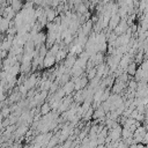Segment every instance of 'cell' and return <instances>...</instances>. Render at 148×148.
Here are the masks:
<instances>
[{
  "label": "cell",
  "instance_id": "obj_4",
  "mask_svg": "<svg viewBox=\"0 0 148 148\" xmlns=\"http://www.w3.org/2000/svg\"><path fill=\"white\" fill-rule=\"evenodd\" d=\"M69 105H72V97H66L61 99L60 105L58 106V111L59 112H64L67 109H69Z\"/></svg>",
  "mask_w": 148,
  "mask_h": 148
},
{
  "label": "cell",
  "instance_id": "obj_3",
  "mask_svg": "<svg viewBox=\"0 0 148 148\" xmlns=\"http://www.w3.org/2000/svg\"><path fill=\"white\" fill-rule=\"evenodd\" d=\"M10 21L12 20H8V18L0 15V34L1 35H5L7 32V30L10 27Z\"/></svg>",
  "mask_w": 148,
  "mask_h": 148
},
{
  "label": "cell",
  "instance_id": "obj_11",
  "mask_svg": "<svg viewBox=\"0 0 148 148\" xmlns=\"http://www.w3.org/2000/svg\"><path fill=\"white\" fill-rule=\"evenodd\" d=\"M66 57H67V52H66L64 49L60 47L59 51L56 53V61H57V62H60L61 60H65Z\"/></svg>",
  "mask_w": 148,
  "mask_h": 148
},
{
  "label": "cell",
  "instance_id": "obj_5",
  "mask_svg": "<svg viewBox=\"0 0 148 148\" xmlns=\"http://www.w3.org/2000/svg\"><path fill=\"white\" fill-rule=\"evenodd\" d=\"M125 87H126V84H125V81H121V80H118L117 79V81L113 83V86H112V91L114 92V94H119V92H121L124 89H125Z\"/></svg>",
  "mask_w": 148,
  "mask_h": 148
},
{
  "label": "cell",
  "instance_id": "obj_7",
  "mask_svg": "<svg viewBox=\"0 0 148 148\" xmlns=\"http://www.w3.org/2000/svg\"><path fill=\"white\" fill-rule=\"evenodd\" d=\"M62 89H64V91H65L66 95H69V94H72L75 90V84L72 81H67L66 83H64Z\"/></svg>",
  "mask_w": 148,
  "mask_h": 148
},
{
  "label": "cell",
  "instance_id": "obj_8",
  "mask_svg": "<svg viewBox=\"0 0 148 148\" xmlns=\"http://www.w3.org/2000/svg\"><path fill=\"white\" fill-rule=\"evenodd\" d=\"M27 132H28V124H22V125H20L16 130H15V134L17 135V136H22V135H24V134H27Z\"/></svg>",
  "mask_w": 148,
  "mask_h": 148
},
{
  "label": "cell",
  "instance_id": "obj_14",
  "mask_svg": "<svg viewBox=\"0 0 148 148\" xmlns=\"http://www.w3.org/2000/svg\"><path fill=\"white\" fill-rule=\"evenodd\" d=\"M76 9H77V13L79 15H82V14H86L87 13V5H84L83 2H80L79 5H76Z\"/></svg>",
  "mask_w": 148,
  "mask_h": 148
},
{
  "label": "cell",
  "instance_id": "obj_12",
  "mask_svg": "<svg viewBox=\"0 0 148 148\" xmlns=\"http://www.w3.org/2000/svg\"><path fill=\"white\" fill-rule=\"evenodd\" d=\"M51 110H52V106H51L50 102L43 103L42 106H40V113H42V114H46V113L51 112Z\"/></svg>",
  "mask_w": 148,
  "mask_h": 148
},
{
  "label": "cell",
  "instance_id": "obj_10",
  "mask_svg": "<svg viewBox=\"0 0 148 148\" xmlns=\"http://www.w3.org/2000/svg\"><path fill=\"white\" fill-rule=\"evenodd\" d=\"M44 12H45V14H46V18H47V21H49V22H53V20H54L56 16H57V12H56V9L46 8Z\"/></svg>",
  "mask_w": 148,
  "mask_h": 148
},
{
  "label": "cell",
  "instance_id": "obj_16",
  "mask_svg": "<svg viewBox=\"0 0 148 148\" xmlns=\"http://www.w3.org/2000/svg\"><path fill=\"white\" fill-rule=\"evenodd\" d=\"M140 67H141L143 71H147V69H148V59H146L145 61H142Z\"/></svg>",
  "mask_w": 148,
  "mask_h": 148
},
{
  "label": "cell",
  "instance_id": "obj_13",
  "mask_svg": "<svg viewBox=\"0 0 148 148\" xmlns=\"http://www.w3.org/2000/svg\"><path fill=\"white\" fill-rule=\"evenodd\" d=\"M136 62L134 61V62H130V65L127 66V73H128V75H134L135 74V72H136Z\"/></svg>",
  "mask_w": 148,
  "mask_h": 148
},
{
  "label": "cell",
  "instance_id": "obj_15",
  "mask_svg": "<svg viewBox=\"0 0 148 148\" xmlns=\"http://www.w3.org/2000/svg\"><path fill=\"white\" fill-rule=\"evenodd\" d=\"M58 141H59V134H58L57 136H51V139H50V141H49V143H47V147L56 146Z\"/></svg>",
  "mask_w": 148,
  "mask_h": 148
},
{
  "label": "cell",
  "instance_id": "obj_1",
  "mask_svg": "<svg viewBox=\"0 0 148 148\" xmlns=\"http://www.w3.org/2000/svg\"><path fill=\"white\" fill-rule=\"evenodd\" d=\"M57 61H56V56H53V54H51V53H46V56L44 57V59H43V66L45 67V68H50V67H52L54 64H56Z\"/></svg>",
  "mask_w": 148,
  "mask_h": 148
},
{
  "label": "cell",
  "instance_id": "obj_6",
  "mask_svg": "<svg viewBox=\"0 0 148 148\" xmlns=\"http://www.w3.org/2000/svg\"><path fill=\"white\" fill-rule=\"evenodd\" d=\"M119 22H120V15H119L118 13L111 15V18H110V21H109V29H110V30L114 29Z\"/></svg>",
  "mask_w": 148,
  "mask_h": 148
},
{
  "label": "cell",
  "instance_id": "obj_18",
  "mask_svg": "<svg viewBox=\"0 0 148 148\" xmlns=\"http://www.w3.org/2000/svg\"><path fill=\"white\" fill-rule=\"evenodd\" d=\"M71 145H72V143H71V141H67L66 143H64V146H66V147H67V146H71Z\"/></svg>",
  "mask_w": 148,
  "mask_h": 148
},
{
  "label": "cell",
  "instance_id": "obj_2",
  "mask_svg": "<svg viewBox=\"0 0 148 148\" xmlns=\"http://www.w3.org/2000/svg\"><path fill=\"white\" fill-rule=\"evenodd\" d=\"M127 29H128V25H127V22L125 21V20H120V22L117 24V27L113 29V31L119 36V35H123V34H125L126 31H127Z\"/></svg>",
  "mask_w": 148,
  "mask_h": 148
},
{
  "label": "cell",
  "instance_id": "obj_17",
  "mask_svg": "<svg viewBox=\"0 0 148 148\" xmlns=\"http://www.w3.org/2000/svg\"><path fill=\"white\" fill-rule=\"evenodd\" d=\"M142 52H140V53H138L136 54V57H135V62H141L142 61Z\"/></svg>",
  "mask_w": 148,
  "mask_h": 148
},
{
  "label": "cell",
  "instance_id": "obj_9",
  "mask_svg": "<svg viewBox=\"0 0 148 148\" xmlns=\"http://www.w3.org/2000/svg\"><path fill=\"white\" fill-rule=\"evenodd\" d=\"M91 28H92V21H91V20H88V21H86V22L83 23L82 29H81L80 31H82L84 35H88V34L91 31Z\"/></svg>",
  "mask_w": 148,
  "mask_h": 148
}]
</instances>
